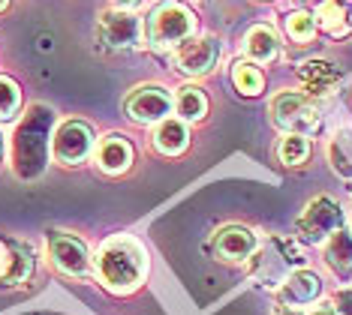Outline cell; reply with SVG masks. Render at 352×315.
Masks as SVG:
<instances>
[{"mask_svg": "<svg viewBox=\"0 0 352 315\" xmlns=\"http://www.w3.org/2000/svg\"><path fill=\"white\" fill-rule=\"evenodd\" d=\"M54 135V108L52 105H30L25 117L19 120L12 132V172L21 180H36L49 165Z\"/></svg>", "mask_w": 352, "mask_h": 315, "instance_id": "1", "label": "cell"}, {"mask_svg": "<svg viewBox=\"0 0 352 315\" xmlns=\"http://www.w3.org/2000/svg\"><path fill=\"white\" fill-rule=\"evenodd\" d=\"M94 268L109 292L130 294L148 277V253L130 234H115V237L102 240Z\"/></svg>", "mask_w": 352, "mask_h": 315, "instance_id": "2", "label": "cell"}, {"mask_svg": "<svg viewBox=\"0 0 352 315\" xmlns=\"http://www.w3.org/2000/svg\"><path fill=\"white\" fill-rule=\"evenodd\" d=\"M250 273L259 285L265 288H277L283 285L286 277L292 270L304 268V255L295 240L289 237H268L262 246H256V253L250 258Z\"/></svg>", "mask_w": 352, "mask_h": 315, "instance_id": "3", "label": "cell"}, {"mask_svg": "<svg viewBox=\"0 0 352 315\" xmlns=\"http://www.w3.org/2000/svg\"><path fill=\"white\" fill-rule=\"evenodd\" d=\"M196 30V15L178 0H166L148 12L145 34L154 48H172L178 43H187V36Z\"/></svg>", "mask_w": 352, "mask_h": 315, "instance_id": "4", "label": "cell"}, {"mask_svg": "<svg viewBox=\"0 0 352 315\" xmlns=\"http://www.w3.org/2000/svg\"><path fill=\"white\" fill-rule=\"evenodd\" d=\"M271 120H274L277 129H283L286 135H314L322 126V117H319V108L307 100L304 93H277L271 100Z\"/></svg>", "mask_w": 352, "mask_h": 315, "instance_id": "5", "label": "cell"}, {"mask_svg": "<svg viewBox=\"0 0 352 315\" xmlns=\"http://www.w3.org/2000/svg\"><path fill=\"white\" fill-rule=\"evenodd\" d=\"M338 229H343V210L338 201L328 196H319L310 201L304 207V213L298 216V222H295L298 240H304V244H319V240H325L328 234H334Z\"/></svg>", "mask_w": 352, "mask_h": 315, "instance_id": "6", "label": "cell"}, {"mask_svg": "<svg viewBox=\"0 0 352 315\" xmlns=\"http://www.w3.org/2000/svg\"><path fill=\"white\" fill-rule=\"evenodd\" d=\"M45 246H49L52 264L60 273H67V277H73V279H85L87 273H91L94 258H91V253H87L85 240H78L76 234H69V231H49Z\"/></svg>", "mask_w": 352, "mask_h": 315, "instance_id": "7", "label": "cell"}, {"mask_svg": "<svg viewBox=\"0 0 352 315\" xmlns=\"http://www.w3.org/2000/svg\"><path fill=\"white\" fill-rule=\"evenodd\" d=\"M94 150V129L82 120H63L52 135V156L60 165H78Z\"/></svg>", "mask_w": 352, "mask_h": 315, "instance_id": "8", "label": "cell"}, {"mask_svg": "<svg viewBox=\"0 0 352 315\" xmlns=\"http://www.w3.org/2000/svg\"><path fill=\"white\" fill-rule=\"evenodd\" d=\"M172 96L166 87H135V91L126 96L124 102V111L126 117L135 120V124H163L166 115L172 111Z\"/></svg>", "mask_w": 352, "mask_h": 315, "instance_id": "9", "label": "cell"}, {"mask_svg": "<svg viewBox=\"0 0 352 315\" xmlns=\"http://www.w3.org/2000/svg\"><path fill=\"white\" fill-rule=\"evenodd\" d=\"M100 39L109 48H133L142 43V24L126 10H109L100 15Z\"/></svg>", "mask_w": 352, "mask_h": 315, "instance_id": "10", "label": "cell"}, {"mask_svg": "<svg viewBox=\"0 0 352 315\" xmlns=\"http://www.w3.org/2000/svg\"><path fill=\"white\" fill-rule=\"evenodd\" d=\"M256 246H259V240H256V234L250 229H244V225H226V229H220L211 244L214 255L226 264H241L247 258H253Z\"/></svg>", "mask_w": 352, "mask_h": 315, "instance_id": "11", "label": "cell"}, {"mask_svg": "<svg viewBox=\"0 0 352 315\" xmlns=\"http://www.w3.org/2000/svg\"><path fill=\"white\" fill-rule=\"evenodd\" d=\"M217 58H220L217 39H211V36L190 39V43H184L178 51H175V67H178L184 75H208V72L217 67Z\"/></svg>", "mask_w": 352, "mask_h": 315, "instance_id": "12", "label": "cell"}, {"mask_svg": "<svg viewBox=\"0 0 352 315\" xmlns=\"http://www.w3.org/2000/svg\"><path fill=\"white\" fill-rule=\"evenodd\" d=\"M34 273V253L21 240L0 237V285H21Z\"/></svg>", "mask_w": 352, "mask_h": 315, "instance_id": "13", "label": "cell"}, {"mask_svg": "<svg viewBox=\"0 0 352 315\" xmlns=\"http://www.w3.org/2000/svg\"><path fill=\"white\" fill-rule=\"evenodd\" d=\"M301 84L307 87L314 96H328V93H338L343 84V72L328 60H307L301 63L298 69Z\"/></svg>", "mask_w": 352, "mask_h": 315, "instance_id": "14", "label": "cell"}, {"mask_svg": "<svg viewBox=\"0 0 352 315\" xmlns=\"http://www.w3.org/2000/svg\"><path fill=\"white\" fill-rule=\"evenodd\" d=\"M319 292H322V282H319V277L301 268V270H292L289 277H286L283 285H280V303L298 310V306L314 303L319 297Z\"/></svg>", "mask_w": 352, "mask_h": 315, "instance_id": "15", "label": "cell"}, {"mask_svg": "<svg viewBox=\"0 0 352 315\" xmlns=\"http://www.w3.org/2000/svg\"><path fill=\"white\" fill-rule=\"evenodd\" d=\"M130 163H133L130 141H124L121 135H106V139L100 141V148H97V165H100V172L121 174V172L130 168Z\"/></svg>", "mask_w": 352, "mask_h": 315, "instance_id": "16", "label": "cell"}, {"mask_svg": "<svg viewBox=\"0 0 352 315\" xmlns=\"http://www.w3.org/2000/svg\"><path fill=\"white\" fill-rule=\"evenodd\" d=\"M325 261L340 279H352V234L346 229H338L328 237Z\"/></svg>", "mask_w": 352, "mask_h": 315, "instance_id": "17", "label": "cell"}, {"mask_svg": "<svg viewBox=\"0 0 352 315\" xmlns=\"http://www.w3.org/2000/svg\"><path fill=\"white\" fill-rule=\"evenodd\" d=\"M277 34L268 27V24H256V27L247 30V36H244V51L250 54V60L256 63H271L277 58Z\"/></svg>", "mask_w": 352, "mask_h": 315, "instance_id": "18", "label": "cell"}, {"mask_svg": "<svg viewBox=\"0 0 352 315\" xmlns=\"http://www.w3.org/2000/svg\"><path fill=\"white\" fill-rule=\"evenodd\" d=\"M187 144H190V132H187V126H184V120H169V117H166L163 124L157 126V132H154V148H157L160 153L178 156V153L187 150Z\"/></svg>", "mask_w": 352, "mask_h": 315, "instance_id": "19", "label": "cell"}, {"mask_svg": "<svg viewBox=\"0 0 352 315\" xmlns=\"http://www.w3.org/2000/svg\"><path fill=\"white\" fill-rule=\"evenodd\" d=\"M314 21L322 30H328V36H346L349 34V15L343 10L340 0H325L322 6H316Z\"/></svg>", "mask_w": 352, "mask_h": 315, "instance_id": "20", "label": "cell"}, {"mask_svg": "<svg viewBox=\"0 0 352 315\" xmlns=\"http://www.w3.org/2000/svg\"><path fill=\"white\" fill-rule=\"evenodd\" d=\"M328 163L340 177L352 180V132H338L328 148Z\"/></svg>", "mask_w": 352, "mask_h": 315, "instance_id": "21", "label": "cell"}, {"mask_svg": "<svg viewBox=\"0 0 352 315\" xmlns=\"http://www.w3.org/2000/svg\"><path fill=\"white\" fill-rule=\"evenodd\" d=\"M175 105H178L181 120H202L208 111V100L199 87H181L178 96H175Z\"/></svg>", "mask_w": 352, "mask_h": 315, "instance_id": "22", "label": "cell"}, {"mask_svg": "<svg viewBox=\"0 0 352 315\" xmlns=\"http://www.w3.org/2000/svg\"><path fill=\"white\" fill-rule=\"evenodd\" d=\"M232 82H235L238 93L241 96H259L262 87H265V78H262V72L253 67V63H235L232 67Z\"/></svg>", "mask_w": 352, "mask_h": 315, "instance_id": "23", "label": "cell"}, {"mask_svg": "<svg viewBox=\"0 0 352 315\" xmlns=\"http://www.w3.org/2000/svg\"><path fill=\"white\" fill-rule=\"evenodd\" d=\"M277 156L283 165H304L310 159V141L304 135H286L277 148Z\"/></svg>", "mask_w": 352, "mask_h": 315, "instance_id": "24", "label": "cell"}, {"mask_svg": "<svg viewBox=\"0 0 352 315\" xmlns=\"http://www.w3.org/2000/svg\"><path fill=\"white\" fill-rule=\"evenodd\" d=\"M286 34H289L292 43H314L316 36V21L310 12H292L286 15Z\"/></svg>", "mask_w": 352, "mask_h": 315, "instance_id": "25", "label": "cell"}, {"mask_svg": "<svg viewBox=\"0 0 352 315\" xmlns=\"http://www.w3.org/2000/svg\"><path fill=\"white\" fill-rule=\"evenodd\" d=\"M19 108H21L19 84H15L12 78L0 75V124H3V120H12L15 115H19Z\"/></svg>", "mask_w": 352, "mask_h": 315, "instance_id": "26", "label": "cell"}, {"mask_svg": "<svg viewBox=\"0 0 352 315\" xmlns=\"http://www.w3.org/2000/svg\"><path fill=\"white\" fill-rule=\"evenodd\" d=\"M331 303H334V310H338V315H352V292H340Z\"/></svg>", "mask_w": 352, "mask_h": 315, "instance_id": "27", "label": "cell"}, {"mask_svg": "<svg viewBox=\"0 0 352 315\" xmlns=\"http://www.w3.org/2000/svg\"><path fill=\"white\" fill-rule=\"evenodd\" d=\"M295 6H301V12H307V10H316V6H322L325 0H292Z\"/></svg>", "mask_w": 352, "mask_h": 315, "instance_id": "28", "label": "cell"}, {"mask_svg": "<svg viewBox=\"0 0 352 315\" xmlns=\"http://www.w3.org/2000/svg\"><path fill=\"white\" fill-rule=\"evenodd\" d=\"M111 3H115V10H126V12H130V10H135V6L142 3V0H111Z\"/></svg>", "mask_w": 352, "mask_h": 315, "instance_id": "29", "label": "cell"}, {"mask_svg": "<svg viewBox=\"0 0 352 315\" xmlns=\"http://www.w3.org/2000/svg\"><path fill=\"white\" fill-rule=\"evenodd\" d=\"M310 315H338V310H334V303H322L319 310H314Z\"/></svg>", "mask_w": 352, "mask_h": 315, "instance_id": "30", "label": "cell"}, {"mask_svg": "<svg viewBox=\"0 0 352 315\" xmlns=\"http://www.w3.org/2000/svg\"><path fill=\"white\" fill-rule=\"evenodd\" d=\"M274 315H301V312H298V310H292V306H280Z\"/></svg>", "mask_w": 352, "mask_h": 315, "instance_id": "31", "label": "cell"}, {"mask_svg": "<svg viewBox=\"0 0 352 315\" xmlns=\"http://www.w3.org/2000/svg\"><path fill=\"white\" fill-rule=\"evenodd\" d=\"M6 6H10V0H0V12H3V10H6Z\"/></svg>", "mask_w": 352, "mask_h": 315, "instance_id": "32", "label": "cell"}, {"mask_svg": "<svg viewBox=\"0 0 352 315\" xmlns=\"http://www.w3.org/2000/svg\"><path fill=\"white\" fill-rule=\"evenodd\" d=\"M0 156H3V132H0Z\"/></svg>", "mask_w": 352, "mask_h": 315, "instance_id": "33", "label": "cell"}, {"mask_svg": "<svg viewBox=\"0 0 352 315\" xmlns=\"http://www.w3.org/2000/svg\"><path fill=\"white\" fill-rule=\"evenodd\" d=\"M349 27H352V15H349Z\"/></svg>", "mask_w": 352, "mask_h": 315, "instance_id": "34", "label": "cell"}]
</instances>
